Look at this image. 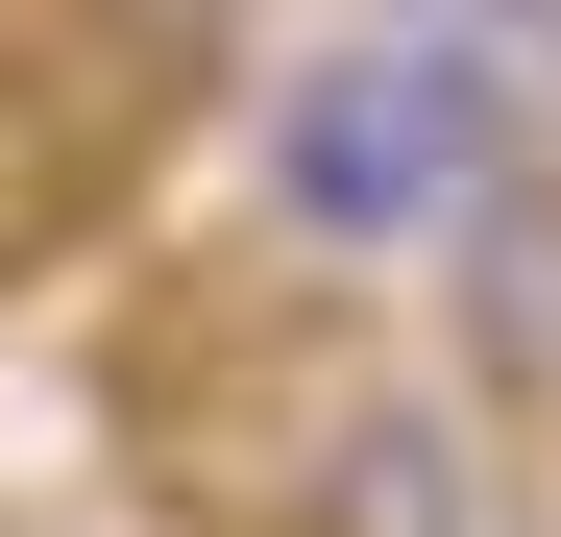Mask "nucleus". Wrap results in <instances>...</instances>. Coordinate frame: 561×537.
<instances>
[{
  "label": "nucleus",
  "instance_id": "f257e3e1",
  "mask_svg": "<svg viewBox=\"0 0 561 537\" xmlns=\"http://www.w3.org/2000/svg\"><path fill=\"white\" fill-rule=\"evenodd\" d=\"M244 147H268V220H294L318 268H366V244H439L489 171H537V73L489 25H366V49L268 73Z\"/></svg>",
  "mask_w": 561,
  "mask_h": 537
},
{
  "label": "nucleus",
  "instance_id": "f03ea898",
  "mask_svg": "<svg viewBox=\"0 0 561 537\" xmlns=\"http://www.w3.org/2000/svg\"><path fill=\"white\" fill-rule=\"evenodd\" d=\"M268 537H489V415L439 367H342L268 465Z\"/></svg>",
  "mask_w": 561,
  "mask_h": 537
},
{
  "label": "nucleus",
  "instance_id": "20e7f679",
  "mask_svg": "<svg viewBox=\"0 0 561 537\" xmlns=\"http://www.w3.org/2000/svg\"><path fill=\"white\" fill-rule=\"evenodd\" d=\"M99 25H123V49H220L244 0H99Z\"/></svg>",
  "mask_w": 561,
  "mask_h": 537
},
{
  "label": "nucleus",
  "instance_id": "7ed1b4c3",
  "mask_svg": "<svg viewBox=\"0 0 561 537\" xmlns=\"http://www.w3.org/2000/svg\"><path fill=\"white\" fill-rule=\"evenodd\" d=\"M439 318H463V415H561V171H489L439 220Z\"/></svg>",
  "mask_w": 561,
  "mask_h": 537
}]
</instances>
